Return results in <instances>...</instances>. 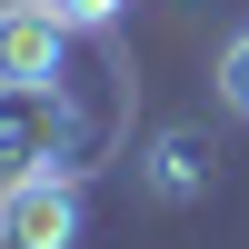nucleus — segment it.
<instances>
[{
	"label": "nucleus",
	"mask_w": 249,
	"mask_h": 249,
	"mask_svg": "<svg viewBox=\"0 0 249 249\" xmlns=\"http://www.w3.org/2000/svg\"><path fill=\"white\" fill-rule=\"evenodd\" d=\"M80 160V110L70 90H0V179L10 170H70Z\"/></svg>",
	"instance_id": "f257e3e1"
},
{
	"label": "nucleus",
	"mask_w": 249,
	"mask_h": 249,
	"mask_svg": "<svg viewBox=\"0 0 249 249\" xmlns=\"http://www.w3.org/2000/svg\"><path fill=\"white\" fill-rule=\"evenodd\" d=\"M0 249H80V170L0 179Z\"/></svg>",
	"instance_id": "f03ea898"
},
{
	"label": "nucleus",
	"mask_w": 249,
	"mask_h": 249,
	"mask_svg": "<svg viewBox=\"0 0 249 249\" xmlns=\"http://www.w3.org/2000/svg\"><path fill=\"white\" fill-rule=\"evenodd\" d=\"M70 80V30L50 0H0V90H50Z\"/></svg>",
	"instance_id": "7ed1b4c3"
},
{
	"label": "nucleus",
	"mask_w": 249,
	"mask_h": 249,
	"mask_svg": "<svg viewBox=\"0 0 249 249\" xmlns=\"http://www.w3.org/2000/svg\"><path fill=\"white\" fill-rule=\"evenodd\" d=\"M140 190L170 199V210H179V199H199V190H210V140H199V130H160L150 160H140Z\"/></svg>",
	"instance_id": "20e7f679"
},
{
	"label": "nucleus",
	"mask_w": 249,
	"mask_h": 249,
	"mask_svg": "<svg viewBox=\"0 0 249 249\" xmlns=\"http://www.w3.org/2000/svg\"><path fill=\"white\" fill-rule=\"evenodd\" d=\"M219 110L249 120V30H230V50H219Z\"/></svg>",
	"instance_id": "39448f33"
},
{
	"label": "nucleus",
	"mask_w": 249,
	"mask_h": 249,
	"mask_svg": "<svg viewBox=\"0 0 249 249\" xmlns=\"http://www.w3.org/2000/svg\"><path fill=\"white\" fill-rule=\"evenodd\" d=\"M50 10H60V30H120L130 0H50Z\"/></svg>",
	"instance_id": "423d86ee"
}]
</instances>
